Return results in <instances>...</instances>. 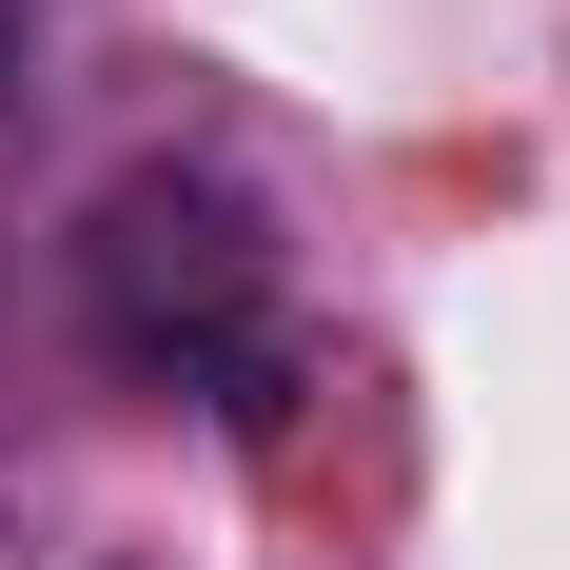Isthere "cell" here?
Masks as SVG:
<instances>
[{"mask_svg":"<svg viewBox=\"0 0 570 570\" xmlns=\"http://www.w3.org/2000/svg\"><path fill=\"white\" fill-rule=\"evenodd\" d=\"M79 315H99V354H118V374L217 394L236 433H276V413H295L276 217H256L217 158H138V177H99V217H79Z\"/></svg>","mask_w":570,"mask_h":570,"instance_id":"obj_1","label":"cell"},{"mask_svg":"<svg viewBox=\"0 0 570 570\" xmlns=\"http://www.w3.org/2000/svg\"><path fill=\"white\" fill-rule=\"evenodd\" d=\"M20 59H40V0H0V99H20Z\"/></svg>","mask_w":570,"mask_h":570,"instance_id":"obj_2","label":"cell"}]
</instances>
